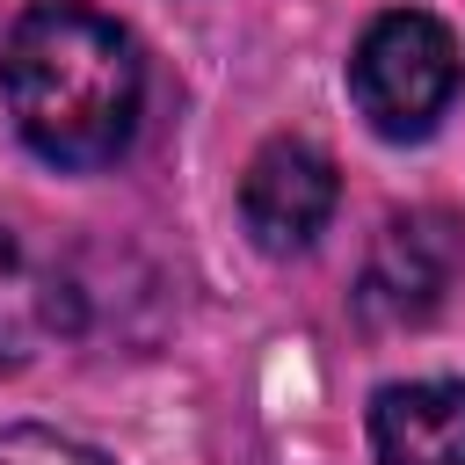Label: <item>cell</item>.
Returning <instances> with one entry per match:
<instances>
[{
  "instance_id": "cell-1",
  "label": "cell",
  "mask_w": 465,
  "mask_h": 465,
  "mask_svg": "<svg viewBox=\"0 0 465 465\" xmlns=\"http://www.w3.org/2000/svg\"><path fill=\"white\" fill-rule=\"evenodd\" d=\"M0 102L15 116V138L44 167H116L145 116L138 36L87 0H36L0 44Z\"/></svg>"
},
{
  "instance_id": "cell-2",
  "label": "cell",
  "mask_w": 465,
  "mask_h": 465,
  "mask_svg": "<svg viewBox=\"0 0 465 465\" xmlns=\"http://www.w3.org/2000/svg\"><path fill=\"white\" fill-rule=\"evenodd\" d=\"M458 80H465V51L450 22L429 7H385L378 22H363L349 51V102L385 145H421L450 116Z\"/></svg>"
},
{
  "instance_id": "cell-3",
  "label": "cell",
  "mask_w": 465,
  "mask_h": 465,
  "mask_svg": "<svg viewBox=\"0 0 465 465\" xmlns=\"http://www.w3.org/2000/svg\"><path fill=\"white\" fill-rule=\"evenodd\" d=\"M334 203H341V174H334V160L312 138H291L283 131V138L254 145V160L240 174V225H247V240L269 262L305 254L327 232Z\"/></svg>"
},
{
  "instance_id": "cell-5",
  "label": "cell",
  "mask_w": 465,
  "mask_h": 465,
  "mask_svg": "<svg viewBox=\"0 0 465 465\" xmlns=\"http://www.w3.org/2000/svg\"><path fill=\"white\" fill-rule=\"evenodd\" d=\"M371 465H465V378H392L371 392Z\"/></svg>"
},
{
  "instance_id": "cell-6",
  "label": "cell",
  "mask_w": 465,
  "mask_h": 465,
  "mask_svg": "<svg viewBox=\"0 0 465 465\" xmlns=\"http://www.w3.org/2000/svg\"><path fill=\"white\" fill-rule=\"evenodd\" d=\"M0 465H116V458L80 443V436H58L44 421H7L0 429Z\"/></svg>"
},
{
  "instance_id": "cell-4",
  "label": "cell",
  "mask_w": 465,
  "mask_h": 465,
  "mask_svg": "<svg viewBox=\"0 0 465 465\" xmlns=\"http://www.w3.org/2000/svg\"><path fill=\"white\" fill-rule=\"evenodd\" d=\"M450 269H458V218H443V211L385 218V232L363 262V283H356V312L371 327H414L443 305Z\"/></svg>"
}]
</instances>
